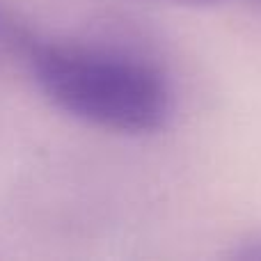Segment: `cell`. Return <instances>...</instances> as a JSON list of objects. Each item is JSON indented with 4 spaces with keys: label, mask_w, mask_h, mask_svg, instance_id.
<instances>
[{
    "label": "cell",
    "mask_w": 261,
    "mask_h": 261,
    "mask_svg": "<svg viewBox=\"0 0 261 261\" xmlns=\"http://www.w3.org/2000/svg\"><path fill=\"white\" fill-rule=\"evenodd\" d=\"M25 64L44 96L62 113L115 133L167 126L174 94L149 60L101 44L32 39Z\"/></svg>",
    "instance_id": "cell-1"
},
{
    "label": "cell",
    "mask_w": 261,
    "mask_h": 261,
    "mask_svg": "<svg viewBox=\"0 0 261 261\" xmlns=\"http://www.w3.org/2000/svg\"><path fill=\"white\" fill-rule=\"evenodd\" d=\"M23 23L18 21V16H14V12H9L7 7L0 5V58H9L14 50V46L21 39Z\"/></svg>",
    "instance_id": "cell-2"
},
{
    "label": "cell",
    "mask_w": 261,
    "mask_h": 261,
    "mask_svg": "<svg viewBox=\"0 0 261 261\" xmlns=\"http://www.w3.org/2000/svg\"><path fill=\"white\" fill-rule=\"evenodd\" d=\"M239 259H261V236H252L241 243V250L236 254Z\"/></svg>",
    "instance_id": "cell-3"
},
{
    "label": "cell",
    "mask_w": 261,
    "mask_h": 261,
    "mask_svg": "<svg viewBox=\"0 0 261 261\" xmlns=\"http://www.w3.org/2000/svg\"><path fill=\"white\" fill-rule=\"evenodd\" d=\"M144 3L176 5V7H202V5H213V3H220V0H144Z\"/></svg>",
    "instance_id": "cell-4"
}]
</instances>
